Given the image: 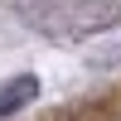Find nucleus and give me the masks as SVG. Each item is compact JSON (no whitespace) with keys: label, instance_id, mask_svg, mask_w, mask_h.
Here are the masks:
<instances>
[{"label":"nucleus","instance_id":"obj_1","mask_svg":"<svg viewBox=\"0 0 121 121\" xmlns=\"http://www.w3.org/2000/svg\"><path fill=\"white\" fill-rule=\"evenodd\" d=\"M34 34L53 44H87L121 29V0H0Z\"/></svg>","mask_w":121,"mask_h":121},{"label":"nucleus","instance_id":"obj_2","mask_svg":"<svg viewBox=\"0 0 121 121\" xmlns=\"http://www.w3.org/2000/svg\"><path fill=\"white\" fill-rule=\"evenodd\" d=\"M34 97H39V78L34 73H19L10 82H0V121L19 116L24 107H34Z\"/></svg>","mask_w":121,"mask_h":121},{"label":"nucleus","instance_id":"obj_3","mask_svg":"<svg viewBox=\"0 0 121 121\" xmlns=\"http://www.w3.org/2000/svg\"><path fill=\"white\" fill-rule=\"evenodd\" d=\"M82 63L92 68V73H116V68H121V34L112 29V34L92 39V44H87V53H82Z\"/></svg>","mask_w":121,"mask_h":121}]
</instances>
